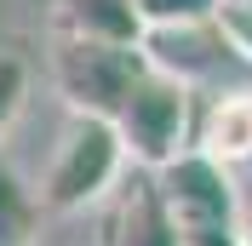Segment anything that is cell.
Segmentation results:
<instances>
[{"instance_id": "1", "label": "cell", "mask_w": 252, "mask_h": 246, "mask_svg": "<svg viewBox=\"0 0 252 246\" xmlns=\"http://www.w3.org/2000/svg\"><path fill=\"white\" fill-rule=\"evenodd\" d=\"M121 178H126V154H121V138L109 132V121L69 115V126L58 132V143L46 154V172L29 195L40 212H86L97 200H109V189Z\"/></svg>"}, {"instance_id": "2", "label": "cell", "mask_w": 252, "mask_h": 246, "mask_svg": "<svg viewBox=\"0 0 252 246\" xmlns=\"http://www.w3.org/2000/svg\"><path fill=\"white\" fill-rule=\"evenodd\" d=\"M109 132L121 138V154L132 172H160L166 160L189 149V132H195V92H184L178 80L155 75L143 63V75L126 86V97L115 103Z\"/></svg>"}, {"instance_id": "3", "label": "cell", "mask_w": 252, "mask_h": 246, "mask_svg": "<svg viewBox=\"0 0 252 246\" xmlns=\"http://www.w3.org/2000/svg\"><path fill=\"white\" fill-rule=\"evenodd\" d=\"M46 69L58 97L69 103V115L86 121H109L115 103L126 97V86L143 75V52L138 46H109V40H75V34H52Z\"/></svg>"}, {"instance_id": "4", "label": "cell", "mask_w": 252, "mask_h": 246, "mask_svg": "<svg viewBox=\"0 0 252 246\" xmlns=\"http://www.w3.org/2000/svg\"><path fill=\"white\" fill-rule=\"evenodd\" d=\"M149 178H155V195L184 246H229V223H235V178L229 172L184 149Z\"/></svg>"}, {"instance_id": "5", "label": "cell", "mask_w": 252, "mask_h": 246, "mask_svg": "<svg viewBox=\"0 0 252 246\" xmlns=\"http://www.w3.org/2000/svg\"><path fill=\"white\" fill-rule=\"evenodd\" d=\"M138 52H143V63H149L155 75L178 80L184 92H201V86L218 92L223 63H235L229 46H223V34L212 29V17H206V23H178V29H143Z\"/></svg>"}, {"instance_id": "6", "label": "cell", "mask_w": 252, "mask_h": 246, "mask_svg": "<svg viewBox=\"0 0 252 246\" xmlns=\"http://www.w3.org/2000/svg\"><path fill=\"white\" fill-rule=\"evenodd\" d=\"M189 149L229 178L241 166H252V86L206 92V109L195 115V132H189Z\"/></svg>"}, {"instance_id": "7", "label": "cell", "mask_w": 252, "mask_h": 246, "mask_svg": "<svg viewBox=\"0 0 252 246\" xmlns=\"http://www.w3.org/2000/svg\"><path fill=\"white\" fill-rule=\"evenodd\" d=\"M103 246H184L172 229V217L155 195L149 172H132L109 189V223H103Z\"/></svg>"}, {"instance_id": "8", "label": "cell", "mask_w": 252, "mask_h": 246, "mask_svg": "<svg viewBox=\"0 0 252 246\" xmlns=\"http://www.w3.org/2000/svg\"><path fill=\"white\" fill-rule=\"evenodd\" d=\"M52 34H75V40H109V46H138V17L132 0H58Z\"/></svg>"}, {"instance_id": "9", "label": "cell", "mask_w": 252, "mask_h": 246, "mask_svg": "<svg viewBox=\"0 0 252 246\" xmlns=\"http://www.w3.org/2000/svg\"><path fill=\"white\" fill-rule=\"evenodd\" d=\"M34 235H40V206L0 160V246H34Z\"/></svg>"}, {"instance_id": "10", "label": "cell", "mask_w": 252, "mask_h": 246, "mask_svg": "<svg viewBox=\"0 0 252 246\" xmlns=\"http://www.w3.org/2000/svg\"><path fill=\"white\" fill-rule=\"evenodd\" d=\"M218 0H132L138 29H178V23H206Z\"/></svg>"}, {"instance_id": "11", "label": "cell", "mask_w": 252, "mask_h": 246, "mask_svg": "<svg viewBox=\"0 0 252 246\" xmlns=\"http://www.w3.org/2000/svg\"><path fill=\"white\" fill-rule=\"evenodd\" d=\"M212 29L223 34L229 58L252 69V0H218L212 6Z\"/></svg>"}, {"instance_id": "12", "label": "cell", "mask_w": 252, "mask_h": 246, "mask_svg": "<svg viewBox=\"0 0 252 246\" xmlns=\"http://www.w3.org/2000/svg\"><path fill=\"white\" fill-rule=\"evenodd\" d=\"M23 97H29V63L17 58V52H0V132L17 121Z\"/></svg>"}, {"instance_id": "13", "label": "cell", "mask_w": 252, "mask_h": 246, "mask_svg": "<svg viewBox=\"0 0 252 246\" xmlns=\"http://www.w3.org/2000/svg\"><path fill=\"white\" fill-rule=\"evenodd\" d=\"M229 246H252V178L235 184V223H229Z\"/></svg>"}]
</instances>
